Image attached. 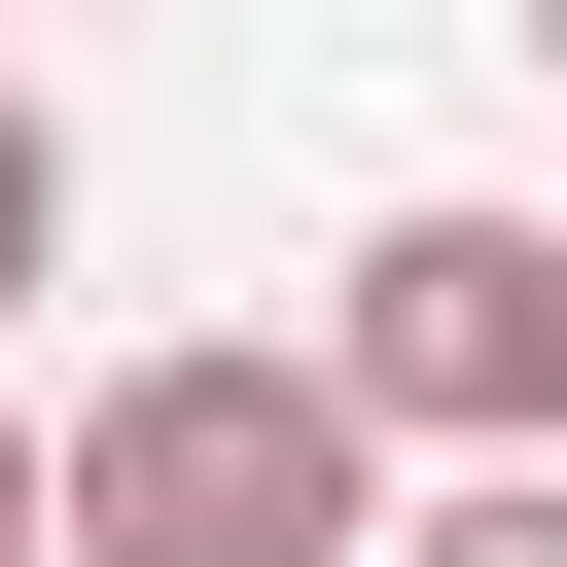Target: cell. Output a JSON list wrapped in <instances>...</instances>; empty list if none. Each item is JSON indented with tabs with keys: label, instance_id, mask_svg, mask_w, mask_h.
<instances>
[{
	"label": "cell",
	"instance_id": "6da1fadb",
	"mask_svg": "<svg viewBox=\"0 0 567 567\" xmlns=\"http://www.w3.org/2000/svg\"><path fill=\"white\" fill-rule=\"evenodd\" d=\"M71 567H390V425L319 354H106L71 390Z\"/></svg>",
	"mask_w": 567,
	"mask_h": 567
},
{
	"label": "cell",
	"instance_id": "7a4b0ae2",
	"mask_svg": "<svg viewBox=\"0 0 567 567\" xmlns=\"http://www.w3.org/2000/svg\"><path fill=\"white\" fill-rule=\"evenodd\" d=\"M319 390L425 461H567V213H390L319 284Z\"/></svg>",
	"mask_w": 567,
	"mask_h": 567
},
{
	"label": "cell",
	"instance_id": "3957f363",
	"mask_svg": "<svg viewBox=\"0 0 567 567\" xmlns=\"http://www.w3.org/2000/svg\"><path fill=\"white\" fill-rule=\"evenodd\" d=\"M390 567H567V461H461V496H425Z\"/></svg>",
	"mask_w": 567,
	"mask_h": 567
},
{
	"label": "cell",
	"instance_id": "277c9868",
	"mask_svg": "<svg viewBox=\"0 0 567 567\" xmlns=\"http://www.w3.org/2000/svg\"><path fill=\"white\" fill-rule=\"evenodd\" d=\"M35 284H71V106L0 71V319H35Z\"/></svg>",
	"mask_w": 567,
	"mask_h": 567
},
{
	"label": "cell",
	"instance_id": "5b68a950",
	"mask_svg": "<svg viewBox=\"0 0 567 567\" xmlns=\"http://www.w3.org/2000/svg\"><path fill=\"white\" fill-rule=\"evenodd\" d=\"M0 567H71V425H0Z\"/></svg>",
	"mask_w": 567,
	"mask_h": 567
},
{
	"label": "cell",
	"instance_id": "8992f818",
	"mask_svg": "<svg viewBox=\"0 0 567 567\" xmlns=\"http://www.w3.org/2000/svg\"><path fill=\"white\" fill-rule=\"evenodd\" d=\"M496 35H532V71H567V0H496Z\"/></svg>",
	"mask_w": 567,
	"mask_h": 567
}]
</instances>
